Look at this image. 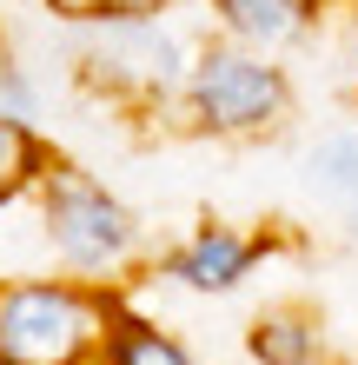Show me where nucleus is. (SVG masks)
<instances>
[{
    "instance_id": "6",
    "label": "nucleus",
    "mask_w": 358,
    "mask_h": 365,
    "mask_svg": "<svg viewBox=\"0 0 358 365\" xmlns=\"http://www.w3.org/2000/svg\"><path fill=\"white\" fill-rule=\"evenodd\" d=\"M332 0H213L226 40H239L252 53H272V47H292L319 27V14Z\"/></svg>"
},
{
    "instance_id": "8",
    "label": "nucleus",
    "mask_w": 358,
    "mask_h": 365,
    "mask_svg": "<svg viewBox=\"0 0 358 365\" xmlns=\"http://www.w3.org/2000/svg\"><path fill=\"white\" fill-rule=\"evenodd\" d=\"M100 365H199V359L186 352L179 339L159 326V319L120 306L113 326H107V346H100Z\"/></svg>"
},
{
    "instance_id": "2",
    "label": "nucleus",
    "mask_w": 358,
    "mask_h": 365,
    "mask_svg": "<svg viewBox=\"0 0 358 365\" xmlns=\"http://www.w3.org/2000/svg\"><path fill=\"white\" fill-rule=\"evenodd\" d=\"M33 206H40V246L53 252L60 272L93 279V286H126L146 240H139V220L126 212V200L107 180H93L87 166L53 153L47 180L33 186Z\"/></svg>"
},
{
    "instance_id": "5",
    "label": "nucleus",
    "mask_w": 358,
    "mask_h": 365,
    "mask_svg": "<svg viewBox=\"0 0 358 365\" xmlns=\"http://www.w3.org/2000/svg\"><path fill=\"white\" fill-rule=\"evenodd\" d=\"M265 252H272V240H259V232H239V226H226V220H206V226H193L153 266V279H173V286H186V292H239Z\"/></svg>"
},
{
    "instance_id": "10",
    "label": "nucleus",
    "mask_w": 358,
    "mask_h": 365,
    "mask_svg": "<svg viewBox=\"0 0 358 365\" xmlns=\"http://www.w3.org/2000/svg\"><path fill=\"white\" fill-rule=\"evenodd\" d=\"M312 186H325L352 220H358V133H339L312 153Z\"/></svg>"
},
{
    "instance_id": "13",
    "label": "nucleus",
    "mask_w": 358,
    "mask_h": 365,
    "mask_svg": "<svg viewBox=\"0 0 358 365\" xmlns=\"http://www.w3.org/2000/svg\"><path fill=\"white\" fill-rule=\"evenodd\" d=\"M0 53H7V47H0Z\"/></svg>"
},
{
    "instance_id": "4",
    "label": "nucleus",
    "mask_w": 358,
    "mask_h": 365,
    "mask_svg": "<svg viewBox=\"0 0 358 365\" xmlns=\"http://www.w3.org/2000/svg\"><path fill=\"white\" fill-rule=\"evenodd\" d=\"M80 80L120 106H159L186 93V47L159 20H93L80 40Z\"/></svg>"
},
{
    "instance_id": "11",
    "label": "nucleus",
    "mask_w": 358,
    "mask_h": 365,
    "mask_svg": "<svg viewBox=\"0 0 358 365\" xmlns=\"http://www.w3.org/2000/svg\"><path fill=\"white\" fill-rule=\"evenodd\" d=\"M67 27H93V20H159L173 0H40Z\"/></svg>"
},
{
    "instance_id": "12",
    "label": "nucleus",
    "mask_w": 358,
    "mask_h": 365,
    "mask_svg": "<svg viewBox=\"0 0 358 365\" xmlns=\"http://www.w3.org/2000/svg\"><path fill=\"white\" fill-rule=\"evenodd\" d=\"M352 106H358V87H352Z\"/></svg>"
},
{
    "instance_id": "1",
    "label": "nucleus",
    "mask_w": 358,
    "mask_h": 365,
    "mask_svg": "<svg viewBox=\"0 0 358 365\" xmlns=\"http://www.w3.org/2000/svg\"><path fill=\"white\" fill-rule=\"evenodd\" d=\"M126 286H93L73 272L0 279V365H100Z\"/></svg>"
},
{
    "instance_id": "9",
    "label": "nucleus",
    "mask_w": 358,
    "mask_h": 365,
    "mask_svg": "<svg viewBox=\"0 0 358 365\" xmlns=\"http://www.w3.org/2000/svg\"><path fill=\"white\" fill-rule=\"evenodd\" d=\"M47 166H53L47 133H40L33 120H7L0 113V212L27 200V192L47 180Z\"/></svg>"
},
{
    "instance_id": "7",
    "label": "nucleus",
    "mask_w": 358,
    "mask_h": 365,
    "mask_svg": "<svg viewBox=\"0 0 358 365\" xmlns=\"http://www.w3.org/2000/svg\"><path fill=\"white\" fill-rule=\"evenodd\" d=\"M252 365H319V319L299 306H272L246 332Z\"/></svg>"
},
{
    "instance_id": "3",
    "label": "nucleus",
    "mask_w": 358,
    "mask_h": 365,
    "mask_svg": "<svg viewBox=\"0 0 358 365\" xmlns=\"http://www.w3.org/2000/svg\"><path fill=\"white\" fill-rule=\"evenodd\" d=\"M186 113H193L199 133H219V140H252V133H272L292 106L285 73L272 67L265 53L239 47V40H213V47L193 53L186 67Z\"/></svg>"
}]
</instances>
